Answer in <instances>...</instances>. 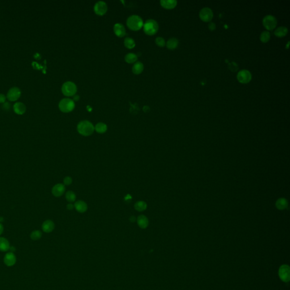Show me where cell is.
Listing matches in <instances>:
<instances>
[{
    "label": "cell",
    "mask_w": 290,
    "mask_h": 290,
    "mask_svg": "<svg viewBox=\"0 0 290 290\" xmlns=\"http://www.w3.org/2000/svg\"><path fill=\"white\" fill-rule=\"evenodd\" d=\"M95 131L94 126L89 121H81L77 125V131L81 135L88 137L92 135Z\"/></svg>",
    "instance_id": "6da1fadb"
},
{
    "label": "cell",
    "mask_w": 290,
    "mask_h": 290,
    "mask_svg": "<svg viewBox=\"0 0 290 290\" xmlns=\"http://www.w3.org/2000/svg\"><path fill=\"white\" fill-rule=\"evenodd\" d=\"M127 27L131 30L137 31L143 27V21L141 17L137 15H132L127 20Z\"/></svg>",
    "instance_id": "7a4b0ae2"
},
{
    "label": "cell",
    "mask_w": 290,
    "mask_h": 290,
    "mask_svg": "<svg viewBox=\"0 0 290 290\" xmlns=\"http://www.w3.org/2000/svg\"><path fill=\"white\" fill-rule=\"evenodd\" d=\"M143 31L147 35H153L158 32L159 25L158 22L152 19H149L143 23Z\"/></svg>",
    "instance_id": "3957f363"
},
{
    "label": "cell",
    "mask_w": 290,
    "mask_h": 290,
    "mask_svg": "<svg viewBox=\"0 0 290 290\" xmlns=\"http://www.w3.org/2000/svg\"><path fill=\"white\" fill-rule=\"evenodd\" d=\"M59 107L61 111L64 113H69L72 112L74 109L75 103L73 100L69 98H65L60 101Z\"/></svg>",
    "instance_id": "277c9868"
},
{
    "label": "cell",
    "mask_w": 290,
    "mask_h": 290,
    "mask_svg": "<svg viewBox=\"0 0 290 290\" xmlns=\"http://www.w3.org/2000/svg\"><path fill=\"white\" fill-rule=\"evenodd\" d=\"M61 90L64 95L71 96L75 95L77 91V88L74 83L71 81H68L63 84Z\"/></svg>",
    "instance_id": "5b68a950"
},
{
    "label": "cell",
    "mask_w": 290,
    "mask_h": 290,
    "mask_svg": "<svg viewBox=\"0 0 290 290\" xmlns=\"http://www.w3.org/2000/svg\"><path fill=\"white\" fill-rule=\"evenodd\" d=\"M262 23L266 30L271 31L276 27L277 25V20L275 16L271 15H267L263 18Z\"/></svg>",
    "instance_id": "8992f818"
},
{
    "label": "cell",
    "mask_w": 290,
    "mask_h": 290,
    "mask_svg": "<svg viewBox=\"0 0 290 290\" xmlns=\"http://www.w3.org/2000/svg\"><path fill=\"white\" fill-rule=\"evenodd\" d=\"M237 78L238 82L241 84H248L252 80V74L249 71L244 69L240 70L238 73Z\"/></svg>",
    "instance_id": "52a82bcc"
},
{
    "label": "cell",
    "mask_w": 290,
    "mask_h": 290,
    "mask_svg": "<svg viewBox=\"0 0 290 290\" xmlns=\"http://www.w3.org/2000/svg\"><path fill=\"white\" fill-rule=\"evenodd\" d=\"M279 276L282 281L289 282L290 279V267L287 265H283L281 266L279 270Z\"/></svg>",
    "instance_id": "ba28073f"
},
{
    "label": "cell",
    "mask_w": 290,
    "mask_h": 290,
    "mask_svg": "<svg viewBox=\"0 0 290 290\" xmlns=\"http://www.w3.org/2000/svg\"><path fill=\"white\" fill-rule=\"evenodd\" d=\"M199 16L202 21L208 22L212 20L213 18V12L209 8H204L199 12Z\"/></svg>",
    "instance_id": "9c48e42d"
},
{
    "label": "cell",
    "mask_w": 290,
    "mask_h": 290,
    "mask_svg": "<svg viewBox=\"0 0 290 290\" xmlns=\"http://www.w3.org/2000/svg\"><path fill=\"white\" fill-rule=\"evenodd\" d=\"M94 10L97 15L103 16L107 12V5L105 2L99 1L94 5Z\"/></svg>",
    "instance_id": "30bf717a"
},
{
    "label": "cell",
    "mask_w": 290,
    "mask_h": 290,
    "mask_svg": "<svg viewBox=\"0 0 290 290\" xmlns=\"http://www.w3.org/2000/svg\"><path fill=\"white\" fill-rule=\"evenodd\" d=\"M21 92L20 89L17 88H13L9 90L7 94V98L10 101H16L20 97Z\"/></svg>",
    "instance_id": "8fae6325"
},
{
    "label": "cell",
    "mask_w": 290,
    "mask_h": 290,
    "mask_svg": "<svg viewBox=\"0 0 290 290\" xmlns=\"http://www.w3.org/2000/svg\"><path fill=\"white\" fill-rule=\"evenodd\" d=\"M65 192V186L64 184L59 183L54 185L52 189V195L56 197H60L64 195Z\"/></svg>",
    "instance_id": "7c38bea8"
},
{
    "label": "cell",
    "mask_w": 290,
    "mask_h": 290,
    "mask_svg": "<svg viewBox=\"0 0 290 290\" xmlns=\"http://www.w3.org/2000/svg\"><path fill=\"white\" fill-rule=\"evenodd\" d=\"M113 31L116 36L122 38L126 35V30L123 24L120 23H116L113 26Z\"/></svg>",
    "instance_id": "4fadbf2b"
},
{
    "label": "cell",
    "mask_w": 290,
    "mask_h": 290,
    "mask_svg": "<svg viewBox=\"0 0 290 290\" xmlns=\"http://www.w3.org/2000/svg\"><path fill=\"white\" fill-rule=\"evenodd\" d=\"M55 225L54 222L51 220H46L41 225L42 230L45 233H50L54 230Z\"/></svg>",
    "instance_id": "5bb4252c"
},
{
    "label": "cell",
    "mask_w": 290,
    "mask_h": 290,
    "mask_svg": "<svg viewBox=\"0 0 290 290\" xmlns=\"http://www.w3.org/2000/svg\"><path fill=\"white\" fill-rule=\"evenodd\" d=\"M4 263L8 266H13L16 262V257L12 252H9L5 256Z\"/></svg>",
    "instance_id": "9a60e30c"
},
{
    "label": "cell",
    "mask_w": 290,
    "mask_h": 290,
    "mask_svg": "<svg viewBox=\"0 0 290 290\" xmlns=\"http://www.w3.org/2000/svg\"><path fill=\"white\" fill-rule=\"evenodd\" d=\"M136 221L137 222L138 226L142 229L146 228L149 224V219L144 215H139V217L137 218Z\"/></svg>",
    "instance_id": "2e32d148"
},
{
    "label": "cell",
    "mask_w": 290,
    "mask_h": 290,
    "mask_svg": "<svg viewBox=\"0 0 290 290\" xmlns=\"http://www.w3.org/2000/svg\"><path fill=\"white\" fill-rule=\"evenodd\" d=\"M74 205L76 210L80 213H84L88 210V205L84 201H78Z\"/></svg>",
    "instance_id": "e0dca14e"
},
{
    "label": "cell",
    "mask_w": 290,
    "mask_h": 290,
    "mask_svg": "<svg viewBox=\"0 0 290 290\" xmlns=\"http://www.w3.org/2000/svg\"><path fill=\"white\" fill-rule=\"evenodd\" d=\"M160 4L164 8L172 9L176 6L177 2L176 0H161Z\"/></svg>",
    "instance_id": "ac0fdd59"
},
{
    "label": "cell",
    "mask_w": 290,
    "mask_h": 290,
    "mask_svg": "<svg viewBox=\"0 0 290 290\" xmlns=\"http://www.w3.org/2000/svg\"><path fill=\"white\" fill-rule=\"evenodd\" d=\"M14 111L18 115H23L26 112V108L24 104L20 102L16 103L13 106Z\"/></svg>",
    "instance_id": "d6986e66"
},
{
    "label": "cell",
    "mask_w": 290,
    "mask_h": 290,
    "mask_svg": "<svg viewBox=\"0 0 290 290\" xmlns=\"http://www.w3.org/2000/svg\"><path fill=\"white\" fill-rule=\"evenodd\" d=\"M10 243L8 240L5 238L0 237V250L6 252L10 249Z\"/></svg>",
    "instance_id": "ffe728a7"
},
{
    "label": "cell",
    "mask_w": 290,
    "mask_h": 290,
    "mask_svg": "<svg viewBox=\"0 0 290 290\" xmlns=\"http://www.w3.org/2000/svg\"><path fill=\"white\" fill-rule=\"evenodd\" d=\"M288 33V29L285 26L279 27L274 31V35L278 38H283Z\"/></svg>",
    "instance_id": "44dd1931"
},
{
    "label": "cell",
    "mask_w": 290,
    "mask_h": 290,
    "mask_svg": "<svg viewBox=\"0 0 290 290\" xmlns=\"http://www.w3.org/2000/svg\"><path fill=\"white\" fill-rule=\"evenodd\" d=\"M144 69V65L141 62H136L135 64L133 65L132 68L133 73L135 74H139L143 72Z\"/></svg>",
    "instance_id": "7402d4cb"
},
{
    "label": "cell",
    "mask_w": 290,
    "mask_h": 290,
    "mask_svg": "<svg viewBox=\"0 0 290 290\" xmlns=\"http://www.w3.org/2000/svg\"><path fill=\"white\" fill-rule=\"evenodd\" d=\"M179 45V40L175 38H172L167 41L166 46L169 49L173 50L177 47Z\"/></svg>",
    "instance_id": "603a6c76"
},
{
    "label": "cell",
    "mask_w": 290,
    "mask_h": 290,
    "mask_svg": "<svg viewBox=\"0 0 290 290\" xmlns=\"http://www.w3.org/2000/svg\"><path fill=\"white\" fill-rule=\"evenodd\" d=\"M94 129L97 133L99 134H103L107 131V125L104 123H99L96 124L94 127Z\"/></svg>",
    "instance_id": "cb8c5ba5"
},
{
    "label": "cell",
    "mask_w": 290,
    "mask_h": 290,
    "mask_svg": "<svg viewBox=\"0 0 290 290\" xmlns=\"http://www.w3.org/2000/svg\"><path fill=\"white\" fill-rule=\"evenodd\" d=\"M134 209L135 210L138 211L139 212H142L143 211L146 210L147 207V205L146 203L143 201H139L135 202L134 204Z\"/></svg>",
    "instance_id": "d4e9b609"
},
{
    "label": "cell",
    "mask_w": 290,
    "mask_h": 290,
    "mask_svg": "<svg viewBox=\"0 0 290 290\" xmlns=\"http://www.w3.org/2000/svg\"><path fill=\"white\" fill-rule=\"evenodd\" d=\"M137 59H138V57L136 55V54L133 53H129L125 56V61L129 64L134 63L137 60Z\"/></svg>",
    "instance_id": "484cf974"
},
{
    "label": "cell",
    "mask_w": 290,
    "mask_h": 290,
    "mask_svg": "<svg viewBox=\"0 0 290 290\" xmlns=\"http://www.w3.org/2000/svg\"><path fill=\"white\" fill-rule=\"evenodd\" d=\"M124 45L128 49H132L135 47V41L130 37H127L124 40Z\"/></svg>",
    "instance_id": "4316f807"
},
{
    "label": "cell",
    "mask_w": 290,
    "mask_h": 290,
    "mask_svg": "<svg viewBox=\"0 0 290 290\" xmlns=\"http://www.w3.org/2000/svg\"><path fill=\"white\" fill-rule=\"evenodd\" d=\"M65 199L69 203L73 202L76 201V195L73 191H68L65 194Z\"/></svg>",
    "instance_id": "83f0119b"
},
{
    "label": "cell",
    "mask_w": 290,
    "mask_h": 290,
    "mask_svg": "<svg viewBox=\"0 0 290 290\" xmlns=\"http://www.w3.org/2000/svg\"><path fill=\"white\" fill-rule=\"evenodd\" d=\"M270 39V32L267 31H263L260 35V40L263 43H267Z\"/></svg>",
    "instance_id": "f1b7e54d"
},
{
    "label": "cell",
    "mask_w": 290,
    "mask_h": 290,
    "mask_svg": "<svg viewBox=\"0 0 290 290\" xmlns=\"http://www.w3.org/2000/svg\"><path fill=\"white\" fill-rule=\"evenodd\" d=\"M42 236L41 232L39 230H35L32 231L30 235V238L33 240H39Z\"/></svg>",
    "instance_id": "f546056e"
},
{
    "label": "cell",
    "mask_w": 290,
    "mask_h": 290,
    "mask_svg": "<svg viewBox=\"0 0 290 290\" xmlns=\"http://www.w3.org/2000/svg\"><path fill=\"white\" fill-rule=\"evenodd\" d=\"M155 43L157 45L160 47H163L166 45V41L162 37H158L155 39Z\"/></svg>",
    "instance_id": "4dcf8cb0"
},
{
    "label": "cell",
    "mask_w": 290,
    "mask_h": 290,
    "mask_svg": "<svg viewBox=\"0 0 290 290\" xmlns=\"http://www.w3.org/2000/svg\"><path fill=\"white\" fill-rule=\"evenodd\" d=\"M63 182H64V185L65 186H68V185H71L72 184V182H73V180H72V178L70 176H66L65 177L64 179V180H63Z\"/></svg>",
    "instance_id": "1f68e13d"
},
{
    "label": "cell",
    "mask_w": 290,
    "mask_h": 290,
    "mask_svg": "<svg viewBox=\"0 0 290 290\" xmlns=\"http://www.w3.org/2000/svg\"><path fill=\"white\" fill-rule=\"evenodd\" d=\"M229 68L233 72H235V71H236L238 69V65L235 63H232L230 64L229 65Z\"/></svg>",
    "instance_id": "d6a6232c"
},
{
    "label": "cell",
    "mask_w": 290,
    "mask_h": 290,
    "mask_svg": "<svg viewBox=\"0 0 290 290\" xmlns=\"http://www.w3.org/2000/svg\"><path fill=\"white\" fill-rule=\"evenodd\" d=\"M208 28L210 31H214L216 28V24L213 22H210L208 24Z\"/></svg>",
    "instance_id": "836d02e7"
},
{
    "label": "cell",
    "mask_w": 290,
    "mask_h": 290,
    "mask_svg": "<svg viewBox=\"0 0 290 290\" xmlns=\"http://www.w3.org/2000/svg\"><path fill=\"white\" fill-rule=\"evenodd\" d=\"M66 207H67V209L69 210H73L74 209V205H73L71 203H69V204L67 205Z\"/></svg>",
    "instance_id": "e575fe53"
},
{
    "label": "cell",
    "mask_w": 290,
    "mask_h": 290,
    "mask_svg": "<svg viewBox=\"0 0 290 290\" xmlns=\"http://www.w3.org/2000/svg\"><path fill=\"white\" fill-rule=\"evenodd\" d=\"M5 99H6V98H5L4 95L0 94V103H4L5 102Z\"/></svg>",
    "instance_id": "d590c367"
},
{
    "label": "cell",
    "mask_w": 290,
    "mask_h": 290,
    "mask_svg": "<svg viewBox=\"0 0 290 290\" xmlns=\"http://www.w3.org/2000/svg\"><path fill=\"white\" fill-rule=\"evenodd\" d=\"M4 226H3V225L0 223V235L2 234V233L4 232Z\"/></svg>",
    "instance_id": "8d00e7d4"
},
{
    "label": "cell",
    "mask_w": 290,
    "mask_h": 290,
    "mask_svg": "<svg viewBox=\"0 0 290 290\" xmlns=\"http://www.w3.org/2000/svg\"><path fill=\"white\" fill-rule=\"evenodd\" d=\"M129 220L131 222H135V221L137 220V218H135L134 216H131L129 218Z\"/></svg>",
    "instance_id": "74e56055"
},
{
    "label": "cell",
    "mask_w": 290,
    "mask_h": 290,
    "mask_svg": "<svg viewBox=\"0 0 290 290\" xmlns=\"http://www.w3.org/2000/svg\"><path fill=\"white\" fill-rule=\"evenodd\" d=\"M149 110H150V108H149V107H147V106H145V107H143V111L145 112L149 111Z\"/></svg>",
    "instance_id": "f35d334b"
},
{
    "label": "cell",
    "mask_w": 290,
    "mask_h": 290,
    "mask_svg": "<svg viewBox=\"0 0 290 290\" xmlns=\"http://www.w3.org/2000/svg\"><path fill=\"white\" fill-rule=\"evenodd\" d=\"M79 99H80V97H79V96L78 95H75L74 96V100L77 101V100H79Z\"/></svg>",
    "instance_id": "ab89813d"
},
{
    "label": "cell",
    "mask_w": 290,
    "mask_h": 290,
    "mask_svg": "<svg viewBox=\"0 0 290 290\" xmlns=\"http://www.w3.org/2000/svg\"><path fill=\"white\" fill-rule=\"evenodd\" d=\"M288 44H289V42H288V44L287 45V49L288 48Z\"/></svg>",
    "instance_id": "60d3db41"
}]
</instances>
